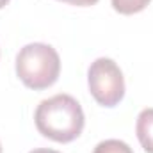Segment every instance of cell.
Segmentation results:
<instances>
[{
    "label": "cell",
    "instance_id": "6da1fadb",
    "mask_svg": "<svg viewBox=\"0 0 153 153\" xmlns=\"http://www.w3.org/2000/svg\"><path fill=\"white\" fill-rule=\"evenodd\" d=\"M36 128L55 143H71L82 134L85 117L80 103L70 94H55L43 100L34 114Z\"/></svg>",
    "mask_w": 153,
    "mask_h": 153
},
{
    "label": "cell",
    "instance_id": "7a4b0ae2",
    "mask_svg": "<svg viewBox=\"0 0 153 153\" xmlns=\"http://www.w3.org/2000/svg\"><path fill=\"white\" fill-rule=\"evenodd\" d=\"M59 73V53L46 43H29L16 55V75L29 89L41 91L53 85Z\"/></svg>",
    "mask_w": 153,
    "mask_h": 153
},
{
    "label": "cell",
    "instance_id": "3957f363",
    "mask_svg": "<svg viewBox=\"0 0 153 153\" xmlns=\"http://www.w3.org/2000/svg\"><path fill=\"white\" fill-rule=\"evenodd\" d=\"M87 85L93 98L103 107H116L125 96L123 71L112 59L100 57L87 70Z\"/></svg>",
    "mask_w": 153,
    "mask_h": 153
},
{
    "label": "cell",
    "instance_id": "277c9868",
    "mask_svg": "<svg viewBox=\"0 0 153 153\" xmlns=\"http://www.w3.org/2000/svg\"><path fill=\"white\" fill-rule=\"evenodd\" d=\"M137 139L146 153H153V107L141 111L135 123Z\"/></svg>",
    "mask_w": 153,
    "mask_h": 153
},
{
    "label": "cell",
    "instance_id": "5b68a950",
    "mask_svg": "<svg viewBox=\"0 0 153 153\" xmlns=\"http://www.w3.org/2000/svg\"><path fill=\"white\" fill-rule=\"evenodd\" d=\"M112 7L119 14H135L141 13L143 9H146V5L152 0H111Z\"/></svg>",
    "mask_w": 153,
    "mask_h": 153
},
{
    "label": "cell",
    "instance_id": "8992f818",
    "mask_svg": "<svg viewBox=\"0 0 153 153\" xmlns=\"http://www.w3.org/2000/svg\"><path fill=\"white\" fill-rule=\"evenodd\" d=\"M93 153H134V152H132V148H130L125 141H119V139H107V141L98 143Z\"/></svg>",
    "mask_w": 153,
    "mask_h": 153
},
{
    "label": "cell",
    "instance_id": "52a82bcc",
    "mask_svg": "<svg viewBox=\"0 0 153 153\" xmlns=\"http://www.w3.org/2000/svg\"><path fill=\"white\" fill-rule=\"evenodd\" d=\"M62 2H68V4H73V5H80V7H87V5H94L98 0H62Z\"/></svg>",
    "mask_w": 153,
    "mask_h": 153
},
{
    "label": "cell",
    "instance_id": "ba28073f",
    "mask_svg": "<svg viewBox=\"0 0 153 153\" xmlns=\"http://www.w3.org/2000/svg\"><path fill=\"white\" fill-rule=\"evenodd\" d=\"M29 153H59V152H55V150H48V148H38V150H32V152H29Z\"/></svg>",
    "mask_w": 153,
    "mask_h": 153
},
{
    "label": "cell",
    "instance_id": "9c48e42d",
    "mask_svg": "<svg viewBox=\"0 0 153 153\" xmlns=\"http://www.w3.org/2000/svg\"><path fill=\"white\" fill-rule=\"evenodd\" d=\"M7 4H9V0H0V9H2V7H5Z\"/></svg>",
    "mask_w": 153,
    "mask_h": 153
},
{
    "label": "cell",
    "instance_id": "30bf717a",
    "mask_svg": "<svg viewBox=\"0 0 153 153\" xmlns=\"http://www.w3.org/2000/svg\"><path fill=\"white\" fill-rule=\"evenodd\" d=\"M0 153H2V144H0Z\"/></svg>",
    "mask_w": 153,
    "mask_h": 153
}]
</instances>
